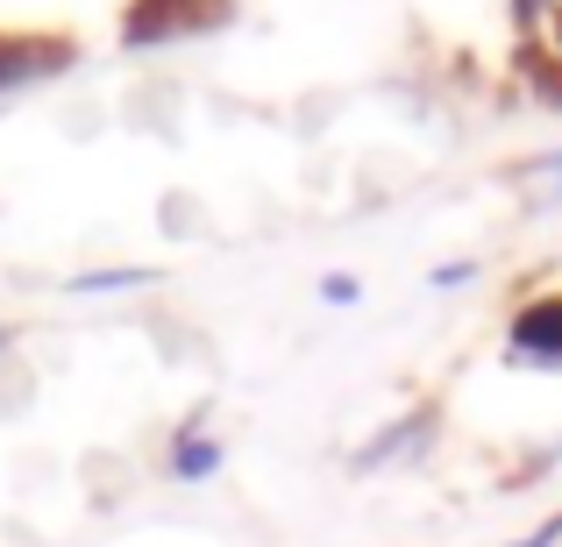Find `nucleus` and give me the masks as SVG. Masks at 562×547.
I'll use <instances>...</instances> for the list:
<instances>
[{
	"label": "nucleus",
	"instance_id": "7ed1b4c3",
	"mask_svg": "<svg viewBox=\"0 0 562 547\" xmlns=\"http://www.w3.org/2000/svg\"><path fill=\"white\" fill-rule=\"evenodd\" d=\"M214 463H221L214 441H179V477H206Z\"/></svg>",
	"mask_w": 562,
	"mask_h": 547
},
{
	"label": "nucleus",
	"instance_id": "f257e3e1",
	"mask_svg": "<svg viewBox=\"0 0 562 547\" xmlns=\"http://www.w3.org/2000/svg\"><path fill=\"white\" fill-rule=\"evenodd\" d=\"M513 349L520 356H555L562 363V299H541L513 320Z\"/></svg>",
	"mask_w": 562,
	"mask_h": 547
},
{
	"label": "nucleus",
	"instance_id": "f03ea898",
	"mask_svg": "<svg viewBox=\"0 0 562 547\" xmlns=\"http://www.w3.org/2000/svg\"><path fill=\"white\" fill-rule=\"evenodd\" d=\"M57 65H65V43H0V86H29Z\"/></svg>",
	"mask_w": 562,
	"mask_h": 547
},
{
	"label": "nucleus",
	"instance_id": "20e7f679",
	"mask_svg": "<svg viewBox=\"0 0 562 547\" xmlns=\"http://www.w3.org/2000/svg\"><path fill=\"white\" fill-rule=\"evenodd\" d=\"M520 547H562V520H549V526H541L535 540H520Z\"/></svg>",
	"mask_w": 562,
	"mask_h": 547
}]
</instances>
